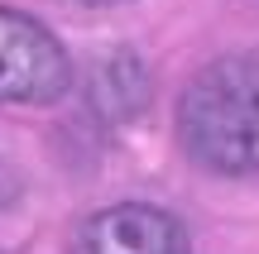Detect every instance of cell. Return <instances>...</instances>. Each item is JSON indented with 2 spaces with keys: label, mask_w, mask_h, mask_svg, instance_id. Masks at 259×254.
Instances as JSON below:
<instances>
[{
  "label": "cell",
  "mask_w": 259,
  "mask_h": 254,
  "mask_svg": "<svg viewBox=\"0 0 259 254\" xmlns=\"http://www.w3.org/2000/svg\"><path fill=\"white\" fill-rule=\"evenodd\" d=\"M178 139L187 159L221 178L259 173V48L221 53L178 96Z\"/></svg>",
  "instance_id": "6da1fadb"
},
{
  "label": "cell",
  "mask_w": 259,
  "mask_h": 254,
  "mask_svg": "<svg viewBox=\"0 0 259 254\" xmlns=\"http://www.w3.org/2000/svg\"><path fill=\"white\" fill-rule=\"evenodd\" d=\"M72 86L63 38L24 10L0 5V106H53Z\"/></svg>",
  "instance_id": "7a4b0ae2"
},
{
  "label": "cell",
  "mask_w": 259,
  "mask_h": 254,
  "mask_svg": "<svg viewBox=\"0 0 259 254\" xmlns=\"http://www.w3.org/2000/svg\"><path fill=\"white\" fill-rule=\"evenodd\" d=\"M77 254H187V230L163 207L120 201L82 226Z\"/></svg>",
  "instance_id": "3957f363"
}]
</instances>
